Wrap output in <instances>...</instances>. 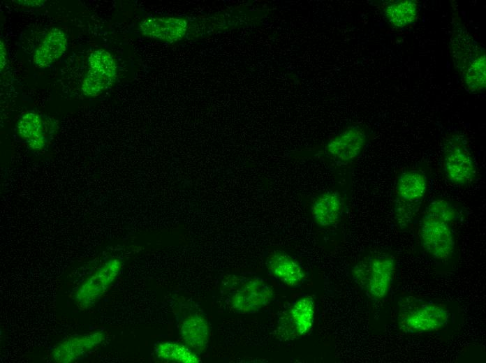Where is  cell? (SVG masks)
Wrapping results in <instances>:
<instances>
[{"label": "cell", "mask_w": 486, "mask_h": 363, "mask_svg": "<svg viewBox=\"0 0 486 363\" xmlns=\"http://www.w3.org/2000/svg\"><path fill=\"white\" fill-rule=\"evenodd\" d=\"M344 209V200L336 191H328L318 196L311 205L314 221L322 227L335 225L340 219Z\"/></svg>", "instance_id": "16"}, {"label": "cell", "mask_w": 486, "mask_h": 363, "mask_svg": "<svg viewBox=\"0 0 486 363\" xmlns=\"http://www.w3.org/2000/svg\"><path fill=\"white\" fill-rule=\"evenodd\" d=\"M105 339L103 332H96L69 338L59 343L52 351L57 362H71L91 351Z\"/></svg>", "instance_id": "15"}, {"label": "cell", "mask_w": 486, "mask_h": 363, "mask_svg": "<svg viewBox=\"0 0 486 363\" xmlns=\"http://www.w3.org/2000/svg\"><path fill=\"white\" fill-rule=\"evenodd\" d=\"M0 66L1 70H2L6 63V50L2 41L0 43Z\"/></svg>", "instance_id": "23"}, {"label": "cell", "mask_w": 486, "mask_h": 363, "mask_svg": "<svg viewBox=\"0 0 486 363\" xmlns=\"http://www.w3.org/2000/svg\"><path fill=\"white\" fill-rule=\"evenodd\" d=\"M17 131L33 149H41L46 143L43 121L41 117L35 112L26 113L21 117Z\"/></svg>", "instance_id": "19"}, {"label": "cell", "mask_w": 486, "mask_h": 363, "mask_svg": "<svg viewBox=\"0 0 486 363\" xmlns=\"http://www.w3.org/2000/svg\"><path fill=\"white\" fill-rule=\"evenodd\" d=\"M89 71L83 80L82 91L85 96H96L112 85L117 77V66L108 51L99 49L88 58Z\"/></svg>", "instance_id": "8"}, {"label": "cell", "mask_w": 486, "mask_h": 363, "mask_svg": "<svg viewBox=\"0 0 486 363\" xmlns=\"http://www.w3.org/2000/svg\"><path fill=\"white\" fill-rule=\"evenodd\" d=\"M456 216V209L450 202L443 198H438L429 202L422 217L440 219L452 223Z\"/></svg>", "instance_id": "22"}, {"label": "cell", "mask_w": 486, "mask_h": 363, "mask_svg": "<svg viewBox=\"0 0 486 363\" xmlns=\"http://www.w3.org/2000/svg\"><path fill=\"white\" fill-rule=\"evenodd\" d=\"M67 37L64 31L52 28L36 49L33 61L39 68H45L60 58L67 47Z\"/></svg>", "instance_id": "17"}, {"label": "cell", "mask_w": 486, "mask_h": 363, "mask_svg": "<svg viewBox=\"0 0 486 363\" xmlns=\"http://www.w3.org/2000/svg\"><path fill=\"white\" fill-rule=\"evenodd\" d=\"M122 267L120 259L114 258L87 278L76 291L75 300L80 309L91 307L110 288Z\"/></svg>", "instance_id": "7"}, {"label": "cell", "mask_w": 486, "mask_h": 363, "mask_svg": "<svg viewBox=\"0 0 486 363\" xmlns=\"http://www.w3.org/2000/svg\"><path fill=\"white\" fill-rule=\"evenodd\" d=\"M450 48L455 68L459 75L475 59L485 53L463 23L455 7L452 16Z\"/></svg>", "instance_id": "9"}, {"label": "cell", "mask_w": 486, "mask_h": 363, "mask_svg": "<svg viewBox=\"0 0 486 363\" xmlns=\"http://www.w3.org/2000/svg\"><path fill=\"white\" fill-rule=\"evenodd\" d=\"M266 267L270 274L288 287L302 285L306 278L302 266L290 255L274 251L267 258Z\"/></svg>", "instance_id": "13"}, {"label": "cell", "mask_w": 486, "mask_h": 363, "mask_svg": "<svg viewBox=\"0 0 486 363\" xmlns=\"http://www.w3.org/2000/svg\"><path fill=\"white\" fill-rule=\"evenodd\" d=\"M179 332L185 344L197 353L203 352L209 343L210 327L204 316L196 311L185 312L179 319Z\"/></svg>", "instance_id": "12"}, {"label": "cell", "mask_w": 486, "mask_h": 363, "mask_svg": "<svg viewBox=\"0 0 486 363\" xmlns=\"http://www.w3.org/2000/svg\"><path fill=\"white\" fill-rule=\"evenodd\" d=\"M315 315V302L312 296L303 295L289 307L280 328L286 329L290 337L306 335L312 328Z\"/></svg>", "instance_id": "11"}, {"label": "cell", "mask_w": 486, "mask_h": 363, "mask_svg": "<svg viewBox=\"0 0 486 363\" xmlns=\"http://www.w3.org/2000/svg\"><path fill=\"white\" fill-rule=\"evenodd\" d=\"M368 142L366 130L360 126L348 127L333 137L325 145L326 153L341 163L356 159L364 150Z\"/></svg>", "instance_id": "10"}, {"label": "cell", "mask_w": 486, "mask_h": 363, "mask_svg": "<svg viewBox=\"0 0 486 363\" xmlns=\"http://www.w3.org/2000/svg\"><path fill=\"white\" fill-rule=\"evenodd\" d=\"M443 168L446 179L458 186L472 184L477 177V168L468 142L459 133H450L443 146Z\"/></svg>", "instance_id": "3"}, {"label": "cell", "mask_w": 486, "mask_h": 363, "mask_svg": "<svg viewBox=\"0 0 486 363\" xmlns=\"http://www.w3.org/2000/svg\"><path fill=\"white\" fill-rule=\"evenodd\" d=\"M23 3H19L24 5H41L43 1H20Z\"/></svg>", "instance_id": "24"}, {"label": "cell", "mask_w": 486, "mask_h": 363, "mask_svg": "<svg viewBox=\"0 0 486 363\" xmlns=\"http://www.w3.org/2000/svg\"><path fill=\"white\" fill-rule=\"evenodd\" d=\"M139 29L147 37L174 43L185 35L187 23L184 20L176 17H150L142 21Z\"/></svg>", "instance_id": "14"}, {"label": "cell", "mask_w": 486, "mask_h": 363, "mask_svg": "<svg viewBox=\"0 0 486 363\" xmlns=\"http://www.w3.org/2000/svg\"><path fill=\"white\" fill-rule=\"evenodd\" d=\"M428 188L426 175L421 170L402 172L395 187L394 218L401 230L408 228L420 212Z\"/></svg>", "instance_id": "2"}, {"label": "cell", "mask_w": 486, "mask_h": 363, "mask_svg": "<svg viewBox=\"0 0 486 363\" xmlns=\"http://www.w3.org/2000/svg\"><path fill=\"white\" fill-rule=\"evenodd\" d=\"M419 234L423 249L432 258L447 260L453 255L455 240L450 223L422 217Z\"/></svg>", "instance_id": "6"}, {"label": "cell", "mask_w": 486, "mask_h": 363, "mask_svg": "<svg viewBox=\"0 0 486 363\" xmlns=\"http://www.w3.org/2000/svg\"><path fill=\"white\" fill-rule=\"evenodd\" d=\"M274 291L258 276L243 278L233 288L230 296L232 309L240 314H251L268 305L273 299Z\"/></svg>", "instance_id": "5"}, {"label": "cell", "mask_w": 486, "mask_h": 363, "mask_svg": "<svg viewBox=\"0 0 486 363\" xmlns=\"http://www.w3.org/2000/svg\"><path fill=\"white\" fill-rule=\"evenodd\" d=\"M450 316L446 304L430 299L409 295L401 297L397 304V325L405 334L437 332L448 325Z\"/></svg>", "instance_id": "1"}, {"label": "cell", "mask_w": 486, "mask_h": 363, "mask_svg": "<svg viewBox=\"0 0 486 363\" xmlns=\"http://www.w3.org/2000/svg\"><path fill=\"white\" fill-rule=\"evenodd\" d=\"M395 272V260L388 254L373 255L366 262L356 266L353 271L357 283L371 298L378 300L387 296Z\"/></svg>", "instance_id": "4"}, {"label": "cell", "mask_w": 486, "mask_h": 363, "mask_svg": "<svg viewBox=\"0 0 486 363\" xmlns=\"http://www.w3.org/2000/svg\"><path fill=\"white\" fill-rule=\"evenodd\" d=\"M154 353L161 360L178 363H198L200 357L184 344L172 341H161L156 343Z\"/></svg>", "instance_id": "20"}, {"label": "cell", "mask_w": 486, "mask_h": 363, "mask_svg": "<svg viewBox=\"0 0 486 363\" xmlns=\"http://www.w3.org/2000/svg\"><path fill=\"white\" fill-rule=\"evenodd\" d=\"M383 13L390 25L403 29L416 21L419 14V5L414 0L392 1L385 3Z\"/></svg>", "instance_id": "18"}, {"label": "cell", "mask_w": 486, "mask_h": 363, "mask_svg": "<svg viewBox=\"0 0 486 363\" xmlns=\"http://www.w3.org/2000/svg\"><path fill=\"white\" fill-rule=\"evenodd\" d=\"M462 83L466 91L479 93L486 87L485 53L475 59L460 75Z\"/></svg>", "instance_id": "21"}]
</instances>
